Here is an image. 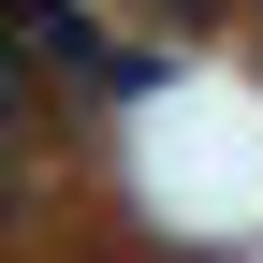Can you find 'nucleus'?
Returning a JSON list of instances; mask_svg holds the SVG:
<instances>
[{
  "mask_svg": "<svg viewBox=\"0 0 263 263\" xmlns=\"http://www.w3.org/2000/svg\"><path fill=\"white\" fill-rule=\"evenodd\" d=\"M0 73H15L29 103L88 117V103H117V88H132V44L88 15V0H0Z\"/></svg>",
  "mask_w": 263,
  "mask_h": 263,
  "instance_id": "f257e3e1",
  "label": "nucleus"
},
{
  "mask_svg": "<svg viewBox=\"0 0 263 263\" xmlns=\"http://www.w3.org/2000/svg\"><path fill=\"white\" fill-rule=\"evenodd\" d=\"M132 15H161V29H205V15H234V0H132Z\"/></svg>",
  "mask_w": 263,
  "mask_h": 263,
  "instance_id": "f03ea898",
  "label": "nucleus"
}]
</instances>
